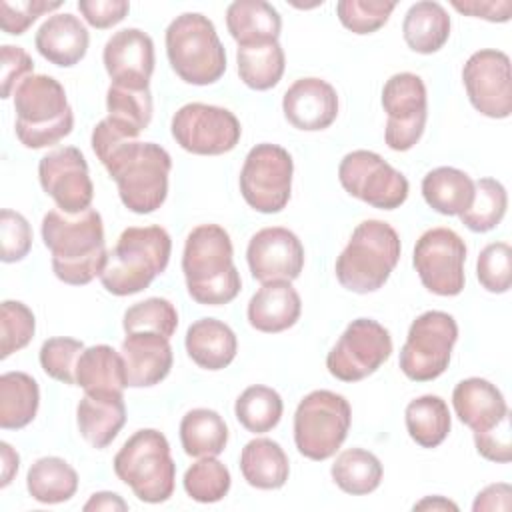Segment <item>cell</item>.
Masks as SVG:
<instances>
[{"label":"cell","instance_id":"f907efd6","mask_svg":"<svg viewBox=\"0 0 512 512\" xmlns=\"http://www.w3.org/2000/svg\"><path fill=\"white\" fill-rule=\"evenodd\" d=\"M0 58V94L2 98H10L14 96L12 92L18 88V84L30 74H34V62L24 48L12 44H4L0 48Z\"/></svg>","mask_w":512,"mask_h":512},{"label":"cell","instance_id":"8992f818","mask_svg":"<svg viewBox=\"0 0 512 512\" xmlns=\"http://www.w3.org/2000/svg\"><path fill=\"white\" fill-rule=\"evenodd\" d=\"M400 252V236L388 222L364 220L336 258V278L350 292H376L388 282Z\"/></svg>","mask_w":512,"mask_h":512},{"label":"cell","instance_id":"2e32d148","mask_svg":"<svg viewBox=\"0 0 512 512\" xmlns=\"http://www.w3.org/2000/svg\"><path fill=\"white\" fill-rule=\"evenodd\" d=\"M466 244L450 228L426 230L414 246V268L426 290L438 296H458L464 290Z\"/></svg>","mask_w":512,"mask_h":512},{"label":"cell","instance_id":"d590c367","mask_svg":"<svg viewBox=\"0 0 512 512\" xmlns=\"http://www.w3.org/2000/svg\"><path fill=\"white\" fill-rule=\"evenodd\" d=\"M180 444L192 458L218 456L228 444V426L216 410L194 408L182 416Z\"/></svg>","mask_w":512,"mask_h":512},{"label":"cell","instance_id":"d6986e66","mask_svg":"<svg viewBox=\"0 0 512 512\" xmlns=\"http://www.w3.org/2000/svg\"><path fill=\"white\" fill-rule=\"evenodd\" d=\"M252 278L258 282L296 280L304 268V246L300 238L282 226L258 230L246 248Z\"/></svg>","mask_w":512,"mask_h":512},{"label":"cell","instance_id":"11a10c76","mask_svg":"<svg viewBox=\"0 0 512 512\" xmlns=\"http://www.w3.org/2000/svg\"><path fill=\"white\" fill-rule=\"evenodd\" d=\"M510 496H512V488L506 482H498V484H490L484 490L478 492L472 510L474 512H484V510H510Z\"/></svg>","mask_w":512,"mask_h":512},{"label":"cell","instance_id":"816d5d0a","mask_svg":"<svg viewBox=\"0 0 512 512\" xmlns=\"http://www.w3.org/2000/svg\"><path fill=\"white\" fill-rule=\"evenodd\" d=\"M476 450L482 458L498 464H506L512 458V442H510V416H506L498 426L484 434H474Z\"/></svg>","mask_w":512,"mask_h":512},{"label":"cell","instance_id":"7402d4cb","mask_svg":"<svg viewBox=\"0 0 512 512\" xmlns=\"http://www.w3.org/2000/svg\"><path fill=\"white\" fill-rule=\"evenodd\" d=\"M126 382L130 388H150L160 384L172 370L174 354L170 338L156 332H130L122 340Z\"/></svg>","mask_w":512,"mask_h":512},{"label":"cell","instance_id":"cb8c5ba5","mask_svg":"<svg viewBox=\"0 0 512 512\" xmlns=\"http://www.w3.org/2000/svg\"><path fill=\"white\" fill-rule=\"evenodd\" d=\"M108 116L100 120L94 130L114 140H136L152 120V94L150 88L134 90L110 84L106 92Z\"/></svg>","mask_w":512,"mask_h":512},{"label":"cell","instance_id":"9a60e30c","mask_svg":"<svg viewBox=\"0 0 512 512\" xmlns=\"http://www.w3.org/2000/svg\"><path fill=\"white\" fill-rule=\"evenodd\" d=\"M382 108L388 116L384 140L390 150L406 152L424 134L428 96L424 80L412 72L390 76L382 88Z\"/></svg>","mask_w":512,"mask_h":512},{"label":"cell","instance_id":"f35d334b","mask_svg":"<svg viewBox=\"0 0 512 512\" xmlns=\"http://www.w3.org/2000/svg\"><path fill=\"white\" fill-rule=\"evenodd\" d=\"M330 474L342 492L364 496L380 486L382 464L372 452L364 448H348L336 456Z\"/></svg>","mask_w":512,"mask_h":512},{"label":"cell","instance_id":"44dd1931","mask_svg":"<svg viewBox=\"0 0 512 512\" xmlns=\"http://www.w3.org/2000/svg\"><path fill=\"white\" fill-rule=\"evenodd\" d=\"M284 118L298 130H326L338 116V94L322 78H298L282 98Z\"/></svg>","mask_w":512,"mask_h":512},{"label":"cell","instance_id":"6f0895ef","mask_svg":"<svg viewBox=\"0 0 512 512\" xmlns=\"http://www.w3.org/2000/svg\"><path fill=\"white\" fill-rule=\"evenodd\" d=\"M0 458H2V482H0V486L6 488L18 472L20 456L8 442H0Z\"/></svg>","mask_w":512,"mask_h":512},{"label":"cell","instance_id":"74e56055","mask_svg":"<svg viewBox=\"0 0 512 512\" xmlns=\"http://www.w3.org/2000/svg\"><path fill=\"white\" fill-rule=\"evenodd\" d=\"M236 64L240 80L252 90H270L274 88L284 74L286 56L278 42L238 46Z\"/></svg>","mask_w":512,"mask_h":512},{"label":"cell","instance_id":"5bb4252c","mask_svg":"<svg viewBox=\"0 0 512 512\" xmlns=\"http://www.w3.org/2000/svg\"><path fill=\"white\" fill-rule=\"evenodd\" d=\"M390 354V332L372 318H356L328 352L326 368L336 380L358 382L374 374Z\"/></svg>","mask_w":512,"mask_h":512},{"label":"cell","instance_id":"681fc988","mask_svg":"<svg viewBox=\"0 0 512 512\" xmlns=\"http://www.w3.org/2000/svg\"><path fill=\"white\" fill-rule=\"evenodd\" d=\"M62 2H46V0H2L0 2V22L2 30L12 36L24 34L42 14L58 10Z\"/></svg>","mask_w":512,"mask_h":512},{"label":"cell","instance_id":"836d02e7","mask_svg":"<svg viewBox=\"0 0 512 512\" xmlns=\"http://www.w3.org/2000/svg\"><path fill=\"white\" fill-rule=\"evenodd\" d=\"M40 406L38 382L26 372H4L0 376V428L20 430L28 426Z\"/></svg>","mask_w":512,"mask_h":512},{"label":"cell","instance_id":"7a4b0ae2","mask_svg":"<svg viewBox=\"0 0 512 512\" xmlns=\"http://www.w3.org/2000/svg\"><path fill=\"white\" fill-rule=\"evenodd\" d=\"M42 240L52 254L56 278L70 286L92 282L108 258L102 216L94 208L80 214L48 210L42 218Z\"/></svg>","mask_w":512,"mask_h":512},{"label":"cell","instance_id":"ffe728a7","mask_svg":"<svg viewBox=\"0 0 512 512\" xmlns=\"http://www.w3.org/2000/svg\"><path fill=\"white\" fill-rule=\"evenodd\" d=\"M102 60L112 84L144 90L156 64L154 42L140 28H122L106 40Z\"/></svg>","mask_w":512,"mask_h":512},{"label":"cell","instance_id":"60d3db41","mask_svg":"<svg viewBox=\"0 0 512 512\" xmlns=\"http://www.w3.org/2000/svg\"><path fill=\"white\" fill-rule=\"evenodd\" d=\"M506 208L508 194L502 182L480 178L474 182V200L470 208L460 214V220L472 232H490L502 222Z\"/></svg>","mask_w":512,"mask_h":512},{"label":"cell","instance_id":"4dcf8cb0","mask_svg":"<svg viewBox=\"0 0 512 512\" xmlns=\"http://www.w3.org/2000/svg\"><path fill=\"white\" fill-rule=\"evenodd\" d=\"M402 36L418 54L438 52L450 36V16L440 2L422 0L408 8L402 22Z\"/></svg>","mask_w":512,"mask_h":512},{"label":"cell","instance_id":"277c9868","mask_svg":"<svg viewBox=\"0 0 512 512\" xmlns=\"http://www.w3.org/2000/svg\"><path fill=\"white\" fill-rule=\"evenodd\" d=\"M172 254L170 234L162 226H130L108 250L100 282L114 296L138 294L160 276Z\"/></svg>","mask_w":512,"mask_h":512},{"label":"cell","instance_id":"c3c4849f","mask_svg":"<svg viewBox=\"0 0 512 512\" xmlns=\"http://www.w3.org/2000/svg\"><path fill=\"white\" fill-rule=\"evenodd\" d=\"M0 240H2V262H20L32 248V228L28 220L10 208L0 212Z\"/></svg>","mask_w":512,"mask_h":512},{"label":"cell","instance_id":"ba28073f","mask_svg":"<svg viewBox=\"0 0 512 512\" xmlns=\"http://www.w3.org/2000/svg\"><path fill=\"white\" fill-rule=\"evenodd\" d=\"M114 474L146 504L166 502L176 484V464L160 430H136L114 456Z\"/></svg>","mask_w":512,"mask_h":512},{"label":"cell","instance_id":"d6a6232c","mask_svg":"<svg viewBox=\"0 0 512 512\" xmlns=\"http://www.w3.org/2000/svg\"><path fill=\"white\" fill-rule=\"evenodd\" d=\"M76 386L84 392H124V358L108 344L84 348L76 364Z\"/></svg>","mask_w":512,"mask_h":512},{"label":"cell","instance_id":"e575fe53","mask_svg":"<svg viewBox=\"0 0 512 512\" xmlns=\"http://www.w3.org/2000/svg\"><path fill=\"white\" fill-rule=\"evenodd\" d=\"M26 488L36 502L62 504L76 494L78 474L64 458L44 456L28 468Z\"/></svg>","mask_w":512,"mask_h":512},{"label":"cell","instance_id":"f5cc1de1","mask_svg":"<svg viewBox=\"0 0 512 512\" xmlns=\"http://www.w3.org/2000/svg\"><path fill=\"white\" fill-rule=\"evenodd\" d=\"M78 10L90 26L106 30L126 18L130 4L126 0H80Z\"/></svg>","mask_w":512,"mask_h":512},{"label":"cell","instance_id":"ee69618b","mask_svg":"<svg viewBox=\"0 0 512 512\" xmlns=\"http://www.w3.org/2000/svg\"><path fill=\"white\" fill-rule=\"evenodd\" d=\"M36 332L32 310L20 300H4L0 306V358L26 348Z\"/></svg>","mask_w":512,"mask_h":512},{"label":"cell","instance_id":"db71d44e","mask_svg":"<svg viewBox=\"0 0 512 512\" xmlns=\"http://www.w3.org/2000/svg\"><path fill=\"white\" fill-rule=\"evenodd\" d=\"M452 6L468 16L484 18L488 22H508L512 16V2L510 0H452Z\"/></svg>","mask_w":512,"mask_h":512},{"label":"cell","instance_id":"6da1fadb","mask_svg":"<svg viewBox=\"0 0 512 512\" xmlns=\"http://www.w3.org/2000/svg\"><path fill=\"white\" fill-rule=\"evenodd\" d=\"M92 150L118 186L122 204L134 214L158 210L168 196L172 158L160 144L92 136Z\"/></svg>","mask_w":512,"mask_h":512},{"label":"cell","instance_id":"f1b7e54d","mask_svg":"<svg viewBox=\"0 0 512 512\" xmlns=\"http://www.w3.org/2000/svg\"><path fill=\"white\" fill-rule=\"evenodd\" d=\"M226 28L238 46L278 42L282 20L264 0H236L226 8Z\"/></svg>","mask_w":512,"mask_h":512},{"label":"cell","instance_id":"f6af8a7d","mask_svg":"<svg viewBox=\"0 0 512 512\" xmlns=\"http://www.w3.org/2000/svg\"><path fill=\"white\" fill-rule=\"evenodd\" d=\"M84 352V344L76 338L68 336H56L44 340L40 346V366L42 370L68 386H76V364L80 354Z\"/></svg>","mask_w":512,"mask_h":512},{"label":"cell","instance_id":"7c38bea8","mask_svg":"<svg viewBox=\"0 0 512 512\" xmlns=\"http://www.w3.org/2000/svg\"><path fill=\"white\" fill-rule=\"evenodd\" d=\"M170 132L176 144L190 154L220 156L236 148L242 126L228 108L190 102L174 112Z\"/></svg>","mask_w":512,"mask_h":512},{"label":"cell","instance_id":"484cf974","mask_svg":"<svg viewBox=\"0 0 512 512\" xmlns=\"http://www.w3.org/2000/svg\"><path fill=\"white\" fill-rule=\"evenodd\" d=\"M80 436L96 450L112 444L126 424V404L122 392H84L76 406Z\"/></svg>","mask_w":512,"mask_h":512},{"label":"cell","instance_id":"f546056e","mask_svg":"<svg viewBox=\"0 0 512 512\" xmlns=\"http://www.w3.org/2000/svg\"><path fill=\"white\" fill-rule=\"evenodd\" d=\"M240 472L252 488L278 490L288 480L290 462L276 440L254 438L240 452Z\"/></svg>","mask_w":512,"mask_h":512},{"label":"cell","instance_id":"ac0fdd59","mask_svg":"<svg viewBox=\"0 0 512 512\" xmlns=\"http://www.w3.org/2000/svg\"><path fill=\"white\" fill-rule=\"evenodd\" d=\"M38 180L58 210L66 214H80L92 204L94 184L88 162L76 146H64L42 156L38 162Z\"/></svg>","mask_w":512,"mask_h":512},{"label":"cell","instance_id":"9c48e42d","mask_svg":"<svg viewBox=\"0 0 512 512\" xmlns=\"http://www.w3.org/2000/svg\"><path fill=\"white\" fill-rule=\"evenodd\" d=\"M352 424V408L342 394L314 390L294 412V444L304 458L328 460L344 444Z\"/></svg>","mask_w":512,"mask_h":512},{"label":"cell","instance_id":"83f0119b","mask_svg":"<svg viewBox=\"0 0 512 512\" xmlns=\"http://www.w3.org/2000/svg\"><path fill=\"white\" fill-rule=\"evenodd\" d=\"M186 352L192 362L204 370L226 368L238 352L234 330L216 318H200L186 330Z\"/></svg>","mask_w":512,"mask_h":512},{"label":"cell","instance_id":"4fadbf2b","mask_svg":"<svg viewBox=\"0 0 512 512\" xmlns=\"http://www.w3.org/2000/svg\"><path fill=\"white\" fill-rule=\"evenodd\" d=\"M338 180L350 196L380 210L400 208L410 192L406 176L372 150L348 152L340 160Z\"/></svg>","mask_w":512,"mask_h":512},{"label":"cell","instance_id":"30bf717a","mask_svg":"<svg viewBox=\"0 0 512 512\" xmlns=\"http://www.w3.org/2000/svg\"><path fill=\"white\" fill-rule=\"evenodd\" d=\"M458 340V324L452 314L428 310L408 330L400 350V370L414 382H430L446 372L452 348Z\"/></svg>","mask_w":512,"mask_h":512},{"label":"cell","instance_id":"7dc6e473","mask_svg":"<svg viewBox=\"0 0 512 512\" xmlns=\"http://www.w3.org/2000/svg\"><path fill=\"white\" fill-rule=\"evenodd\" d=\"M476 276L484 290L504 294L512 282V248L508 242H492L482 248L476 260Z\"/></svg>","mask_w":512,"mask_h":512},{"label":"cell","instance_id":"4316f807","mask_svg":"<svg viewBox=\"0 0 512 512\" xmlns=\"http://www.w3.org/2000/svg\"><path fill=\"white\" fill-rule=\"evenodd\" d=\"M248 322L258 332L276 334L292 328L302 314V300L292 282H264L248 302Z\"/></svg>","mask_w":512,"mask_h":512},{"label":"cell","instance_id":"ab89813d","mask_svg":"<svg viewBox=\"0 0 512 512\" xmlns=\"http://www.w3.org/2000/svg\"><path fill=\"white\" fill-rule=\"evenodd\" d=\"M284 412L280 394L262 384L248 386L234 404L236 420L252 434H264L278 426Z\"/></svg>","mask_w":512,"mask_h":512},{"label":"cell","instance_id":"1f68e13d","mask_svg":"<svg viewBox=\"0 0 512 512\" xmlns=\"http://www.w3.org/2000/svg\"><path fill=\"white\" fill-rule=\"evenodd\" d=\"M426 204L444 216H460L474 200V180L458 168L438 166L422 178Z\"/></svg>","mask_w":512,"mask_h":512},{"label":"cell","instance_id":"3957f363","mask_svg":"<svg viewBox=\"0 0 512 512\" xmlns=\"http://www.w3.org/2000/svg\"><path fill=\"white\" fill-rule=\"evenodd\" d=\"M182 272L190 298L204 306L228 304L242 288L230 234L218 224H200L186 236Z\"/></svg>","mask_w":512,"mask_h":512},{"label":"cell","instance_id":"bcb514c9","mask_svg":"<svg viewBox=\"0 0 512 512\" xmlns=\"http://www.w3.org/2000/svg\"><path fill=\"white\" fill-rule=\"evenodd\" d=\"M394 8L396 2L384 0H340L336 4V14L340 24L350 32L372 34L388 22Z\"/></svg>","mask_w":512,"mask_h":512},{"label":"cell","instance_id":"8fae6325","mask_svg":"<svg viewBox=\"0 0 512 512\" xmlns=\"http://www.w3.org/2000/svg\"><path fill=\"white\" fill-rule=\"evenodd\" d=\"M294 162L286 148L270 142L256 144L240 170V192L246 204L262 214L286 208L292 192Z\"/></svg>","mask_w":512,"mask_h":512},{"label":"cell","instance_id":"52a82bcc","mask_svg":"<svg viewBox=\"0 0 512 512\" xmlns=\"http://www.w3.org/2000/svg\"><path fill=\"white\" fill-rule=\"evenodd\" d=\"M166 56L180 80L194 86L218 82L226 72V50L212 20L200 12H184L166 28Z\"/></svg>","mask_w":512,"mask_h":512},{"label":"cell","instance_id":"e0dca14e","mask_svg":"<svg viewBox=\"0 0 512 512\" xmlns=\"http://www.w3.org/2000/svg\"><path fill=\"white\" fill-rule=\"evenodd\" d=\"M462 82L470 104L488 118H508L512 112L510 58L502 50L484 48L474 52L464 68Z\"/></svg>","mask_w":512,"mask_h":512},{"label":"cell","instance_id":"d4e9b609","mask_svg":"<svg viewBox=\"0 0 512 512\" xmlns=\"http://www.w3.org/2000/svg\"><path fill=\"white\" fill-rule=\"evenodd\" d=\"M88 44V28L78 16L70 12L48 16L34 36L38 54L60 68L78 64L86 56Z\"/></svg>","mask_w":512,"mask_h":512},{"label":"cell","instance_id":"9f6ffc18","mask_svg":"<svg viewBox=\"0 0 512 512\" xmlns=\"http://www.w3.org/2000/svg\"><path fill=\"white\" fill-rule=\"evenodd\" d=\"M84 510H120V512H126L128 510V504L122 500L120 494L116 492H94L90 496V500L84 504Z\"/></svg>","mask_w":512,"mask_h":512},{"label":"cell","instance_id":"b9f144b4","mask_svg":"<svg viewBox=\"0 0 512 512\" xmlns=\"http://www.w3.org/2000/svg\"><path fill=\"white\" fill-rule=\"evenodd\" d=\"M182 484L192 500L200 504H214L228 494L232 478L230 470L216 456H206L184 472Z\"/></svg>","mask_w":512,"mask_h":512},{"label":"cell","instance_id":"680465c9","mask_svg":"<svg viewBox=\"0 0 512 512\" xmlns=\"http://www.w3.org/2000/svg\"><path fill=\"white\" fill-rule=\"evenodd\" d=\"M414 510H458V506L444 496H426L414 504Z\"/></svg>","mask_w":512,"mask_h":512},{"label":"cell","instance_id":"7bdbcfd3","mask_svg":"<svg viewBox=\"0 0 512 512\" xmlns=\"http://www.w3.org/2000/svg\"><path fill=\"white\" fill-rule=\"evenodd\" d=\"M122 328L130 332H156L170 338L178 328V312L166 298H146L132 304L122 318Z\"/></svg>","mask_w":512,"mask_h":512},{"label":"cell","instance_id":"8d00e7d4","mask_svg":"<svg viewBox=\"0 0 512 512\" xmlns=\"http://www.w3.org/2000/svg\"><path fill=\"white\" fill-rule=\"evenodd\" d=\"M404 422L410 438L422 448L440 446L452 426L448 404L436 394L414 398L404 412Z\"/></svg>","mask_w":512,"mask_h":512},{"label":"cell","instance_id":"603a6c76","mask_svg":"<svg viewBox=\"0 0 512 512\" xmlns=\"http://www.w3.org/2000/svg\"><path fill=\"white\" fill-rule=\"evenodd\" d=\"M452 406L458 420L474 434H484L510 416L508 404L498 386L478 376L466 378L454 386Z\"/></svg>","mask_w":512,"mask_h":512},{"label":"cell","instance_id":"5b68a950","mask_svg":"<svg viewBox=\"0 0 512 512\" xmlns=\"http://www.w3.org/2000/svg\"><path fill=\"white\" fill-rule=\"evenodd\" d=\"M16 138L38 150L64 140L74 128V112L64 86L48 74H30L14 90Z\"/></svg>","mask_w":512,"mask_h":512}]
</instances>
